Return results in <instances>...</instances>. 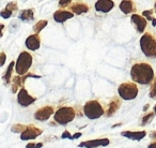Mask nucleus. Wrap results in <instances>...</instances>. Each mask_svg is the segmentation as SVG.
<instances>
[{
  "label": "nucleus",
  "mask_w": 156,
  "mask_h": 148,
  "mask_svg": "<svg viewBox=\"0 0 156 148\" xmlns=\"http://www.w3.org/2000/svg\"><path fill=\"white\" fill-rule=\"evenodd\" d=\"M108 139H90V141H85L79 144V147L85 148H98L100 146H107L109 145Z\"/></svg>",
  "instance_id": "obj_10"
},
{
  "label": "nucleus",
  "mask_w": 156,
  "mask_h": 148,
  "mask_svg": "<svg viewBox=\"0 0 156 148\" xmlns=\"http://www.w3.org/2000/svg\"><path fill=\"white\" fill-rule=\"evenodd\" d=\"M72 2V0H60L59 1V7L60 8H65Z\"/></svg>",
  "instance_id": "obj_28"
},
{
  "label": "nucleus",
  "mask_w": 156,
  "mask_h": 148,
  "mask_svg": "<svg viewBox=\"0 0 156 148\" xmlns=\"http://www.w3.org/2000/svg\"><path fill=\"white\" fill-rule=\"evenodd\" d=\"M153 10H145V11L142 12V15L147 18V20H153Z\"/></svg>",
  "instance_id": "obj_24"
},
{
  "label": "nucleus",
  "mask_w": 156,
  "mask_h": 148,
  "mask_svg": "<svg viewBox=\"0 0 156 148\" xmlns=\"http://www.w3.org/2000/svg\"><path fill=\"white\" fill-rule=\"evenodd\" d=\"M121 135L129 139H133V141H141L147 136V132L145 131H124L121 133Z\"/></svg>",
  "instance_id": "obj_14"
},
{
  "label": "nucleus",
  "mask_w": 156,
  "mask_h": 148,
  "mask_svg": "<svg viewBox=\"0 0 156 148\" xmlns=\"http://www.w3.org/2000/svg\"><path fill=\"white\" fill-rule=\"evenodd\" d=\"M120 106H121V99L113 97V98L110 100V102L108 103V106H107V111H106V115L108 116V117L112 116L113 114H115V112L120 109Z\"/></svg>",
  "instance_id": "obj_15"
},
{
  "label": "nucleus",
  "mask_w": 156,
  "mask_h": 148,
  "mask_svg": "<svg viewBox=\"0 0 156 148\" xmlns=\"http://www.w3.org/2000/svg\"><path fill=\"white\" fill-rule=\"evenodd\" d=\"M14 65H15V62H14V61H12V62L9 65V67H8L7 72H5V84H7V85H9L10 81H11V75H12V72H13Z\"/></svg>",
  "instance_id": "obj_22"
},
{
  "label": "nucleus",
  "mask_w": 156,
  "mask_h": 148,
  "mask_svg": "<svg viewBox=\"0 0 156 148\" xmlns=\"http://www.w3.org/2000/svg\"><path fill=\"white\" fill-rule=\"evenodd\" d=\"M52 114H54V107L47 105V106H44L42 109H37L34 113V118L37 120H40V121H45V120L49 119V117Z\"/></svg>",
  "instance_id": "obj_9"
},
{
  "label": "nucleus",
  "mask_w": 156,
  "mask_h": 148,
  "mask_svg": "<svg viewBox=\"0 0 156 148\" xmlns=\"http://www.w3.org/2000/svg\"><path fill=\"white\" fill-rule=\"evenodd\" d=\"M154 118V113L152 112V113H150V114H147V115H144L143 116V118H142V126H144V124H149L150 121H151L152 119Z\"/></svg>",
  "instance_id": "obj_23"
},
{
  "label": "nucleus",
  "mask_w": 156,
  "mask_h": 148,
  "mask_svg": "<svg viewBox=\"0 0 156 148\" xmlns=\"http://www.w3.org/2000/svg\"><path fill=\"white\" fill-rule=\"evenodd\" d=\"M25 128H26V126H23V124H15L14 127H12V131L15 133H18V132H23V131L25 130Z\"/></svg>",
  "instance_id": "obj_25"
},
{
  "label": "nucleus",
  "mask_w": 156,
  "mask_h": 148,
  "mask_svg": "<svg viewBox=\"0 0 156 148\" xmlns=\"http://www.w3.org/2000/svg\"><path fill=\"white\" fill-rule=\"evenodd\" d=\"M33 14H34L33 9L23 10L20 14V18L24 22H31V20H33Z\"/></svg>",
  "instance_id": "obj_19"
},
{
  "label": "nucleus",
  "mask_w": 156,
  "mask_h": 148,
  "mask_svg": "<svg viewBox=\"0 0 156 148\" xmlns=\"http://www.w3.org/2000/svg\"><path fill=\"white\" fill-rule=\"evenodd\" d=\"M43 146L42 143H28L26 146V148H41Z\"/></svg>",
  "instance_id": "obj_27"
},
{
  "label": "nucleus",
  "mask_w": 156,
  "mask_h": 148,
  "mask_svg": "<svg viewBox=\"0 0 156 148\" xmlns=\"http://www.w3.org/2000/svg\"><path fill=\"white\" fill-rule=\"evenodd\" d=\"M79 136H81V133H80V132H79V133H76L75 135H73V136H72V139H77V137H79Z\"/></svg>",
  "instance_id": "obj_34"
},
{
  "label": "nucleus",
  "mask_w": 156,
  "mask_h": 148,
  "mask_svg": "<svg viewBox=\"0 0 156 148\" xmlns=\"http://www.w3.org/2000/svg\"><path fill=\"white\" fill-rule=\"evenodd\" d=\"M0 15L2 16L3 18H9L10 16L12 15V13H11V12H10V11H8V10H5H5H3V11L0 12Z\"/></svg>",
  "instance_id": "obj_30"
},
{
  "label": "nucleus",
  "mask_w": 156,
  "mask_h": 148,
  "mask_svg": "<svg viewBox=\"0 0 156 148\" xmlns=\"http://www.w3.org/2000/svg\"><path fill=\"white\" fill-rule=\"evenodd\" d=\"M27 79V76L25 77H20V75L18 76H16L15 79L12 81V91L13 92H17V90L20 89V88L23 87V84H24L25 80Z\"/></svg>",
  "instance_id": "obj_20"
},
{
  "label": "nucleus",
  "mask_w": 156,
  "mask_h": 148,
  "mask_svg": "<svg viewBox=\"0 0 156 148\" xmlns=\"http://www.w3.org/2000/svg\"><path fill=\"white\" fill-rule=\"evenodd\" d=\"M5 10H8V11H10L12 13L13 11H15V10H17V5H16V2H11L9 3V5L5 7Z\"/></svg>",
  "instance_id": "obj_26"
},
{
  "label": "nucleus",
  "mask_w": 156,
  "mask_h": 148,
  "mask_svg": "<svg viewBox=\"0 0 156 148\" xmlns=\"http://www.w3.org/2000/svg\"><path fill=\"white\" fill-rule=\"evenodd\" d=\"M75 116H76L75 109L72 106H61L55 112L54 119L59 124L65 126L69 122L73 121Z\"/></svg>",
  "instance_id": "obj_3"
},
{
  "label": "nucleus",
  "mask_w": 156,
  "mask_h": 148,
  "mask_svg": "<svg viewBox=\"0 0 156 148\" xmlns=\"http://www.w3.org/2000/svg\"><path fill=\"white\" fill-rule=\"evenodd\" d=\"M113 7H115V2L112 0H98L94 6L96 11L103 12V13L109 12Z\"/></svg>",
  "instance_id": "obj_11"
},
{
  "label": "nucleus",
  "mask_w": 156,
  "mask_h": 148,
  "mask_svg": "<svg viewBox=\"0 0 156 148\" xmlns=\"http://www.w3.org/2000/svg\"><path fill=\"white\" fill-rule=\"evenodd\" d=\"M65 137H67V139H72V135L69 133V131H65V132L62 134V139H65Z\"/></svg>",
  "instance_id": "obj_32"
},
{
  "label": "nucleus",
  "mask_w": 156,
  "mask_h": 148,
  "mask_svg": "<svg viewBox=\"0 0 156 148\" xmlns=\"http://www.w3.org/2000/svg\"><path fill=\"white\" fill-rule=\"evenodd\" d=\"M140 48L147 57L155 58L156 57V40L154 35L147 32L140 39Z\"/></svg>",
  "instance_id": "obj_2"
},
{
  "label": "nucleus",
  "mask_w": 156,
  "mask_h": 148,
  "mask_svg": "<svg viewBox=\"0 0 156 148\" xmlns=\"http://www.w3.org/2000/svg\"><path fill=\"white\" fill-rule=\"evenodd\" d=\"M130 76L134 83L149 85L154 80V70L147 62L135 63L130 69Z\"/></svg>",
  "instance_id": "obj_1"
},
{
  "label": "nucleus",
  "mask_w": 156,
  "mask_h": 148,
  "mask_svg": "<svg viewBox=\"0 0 156 148\" xmlns=\"http://www.w3.org/2000/svg\"><path fill=\"white\" fill-rule=\"evenodd\" d=\"M71 9H72V12H74L75 14H83V13H87V12L89 11V6H87L86 3L79 2V3L73 5Z\"/></svg>",
  "instance_id": "obj_18"
},
{
  "label": "nucleus",
  "mask_w": 156,
  "mask_h": 148,
  "mask_svg": "<svg viewBox=\"0 0 156 148\" xmlns=\"http://www.w3.org/2000/svg\"><path fill=\"white\" fill-rule=\"evenodd\" d=\"M37 101V98L32 97L28 91L27 89H25L24 87H22L20 89V92L17 94V102L20 105H22L23 107H27L29 105L33 104V103Z\"/></svg>",
  "instance_id": "obj_7"
},
{
  "label": "nucleus",
  "mask_w": 156,
  "mask_h": 148,
  "mask_svg": "<svg viewBox=\"0 0 156 148\" xmlns=\"http://www.w3.org/2000/svg\"><path fill=\"white\" fill-rule=\"evenodd\" d=\"M149 148H156V142H155V141H154V142H153V143H152V144H151V145H150V146H149Z\"/></svg>",
  "instance_id": "obj_35"
},
{
  "label": "nucleus",
  "mask_w": 156,
  "mask_h": 148,
  "mask_svg": "<svg viewBox=\"0 0 156 148\" xmlns=\"http://www.w3.org/2000/svg\"><path fill=\"white\" fill-rule=\"evenodd\" d=\"M48 22L46 20H39V22L37 23V24L33 26V31H34V33H37V35H39L40 31H42L44 28H45L46 26H47Z\"/></svg>",
  "instance_id": "obj_21"
},
{
  "label": "nucleus",
  "mask_w": 156,
  "mask_h": 148,
  "mask_svg": "<svg viewBox=\"0 0 156 148\" xmlns=\"http://www.w3.org/2000/svg\"><path fill=\"white\" fill-rule=\"evenodd\" d=\"M132 22L133 24L136 26L137 28V31L140 33L144 32L145 28H147V20H145L144 17H142V16L138 15V14H133L132 15Z\"/></svg>",
  "instance_id": "obj_12"
},
{
  "label": "nucleus",
  "mask_w": 156,
  "mask_h": 148,
  "mask_svg": "<svg viewBox=\"0 0 156 148\" xmlns=\"http://www.w3.org/2000/svg\"><path fill=\"white\" fill-rule=\"evenodd\" d=\"M152 88H151V98H154L155 97V83L152 82Z\"/></svg>",
  "instance_id": "obj_31"
},
{
  "label": "nucleus",
  "mask_w": 156,
  "mask_h": 148,
  "mask_svg": "<svg viewBox=\"0 0 156 148\" xmlns=\"http://www.w3.org/2000/svg\"><path fill=\"white\" fill-rule=\"evenodd\" d=\"M74 16V14L69 11H64V10H58L55 12L54 18L57 23H64L65 20H67L69 18H72Z\"/></svg>",
  "instance_id": "obj_16"
},
{
  "label": "nucleus",
  "mask_w": 156,
  "mask_h": 148,
  "mask_svg": "<svg viewBox=\"0 0 156 148\" xmlns=\"http://www.w3.org/2000/svg\"><path fill=\"white\" fill-rule=\"evenodd\" d=\"M5 60H7V55L5 53H0V67H2L5 63Z\"/></svg>",
  "instance_id": "obj_29"
},
{
  "label": "nucleus",
  "mask_w": 156,
  "mask_h": 148,
  "mask_svg": "<svg viewBox=\"0 0 156 148\" xmlns=\"http://www.w3.org/2000/svg\"><path fill=\"white\" fill-rule=\"evenodd\" d=\"M41 45V40H40L39 35L34 33V35H31L27 38L26 40V46L28 47V50H37L40 48Z\"/></svg>",
  "instance_id": "obj_13"
},
{
  "label": "nucleus",
  "mask_w": 156,
  "mask_h": 148,
  "mask_svg": "<svg viewBox=\"0 0 156 148\" xmlns=\"http://www.w3.org/2000/svg\"><path fill=\"white\" fill-rule=\"evenodd\" d=\"M43 131L41 130L40 128H37L33 124H30V126H26L25 130L22 132L20 134V139L23 141H30V139H37V136L42 134Z\"/></svg>",
  "instance_id": "obj_8"
},
{
  "label": "nucleus",
  "mask_w": 156,
  "mask_h": 148,
  "mask_svg": "<svg viewBox=\"0 0 156 148\" xmlns=\"http://www.w3.org/2000/svg\"><path fill=\"white\" fill-rule=\"evenodd\" d=\"M3 28H5V25L0 24V37H2V30H3Z\"/></svg>",
  "instance_id": "obj_33"
},
{
  "label": "nucleus",
  "mask_w": 156,
  "mask_h": 148,
  "mask_svg": "<svg viewBox=\"0 0 156 148\" xmlns=\"http://www.w3.org/2000/svg\"><path fill=\"white\" fill-rule=\"evenodd\" d=\"M119 8L124 14H129L135 11V5L133 0H122Z\"/></svg>",
  "instance_id": "obj_17"
},
{
  "label": "nucleus",
  "mask_w": 156,
  "mask_h": 148,
  "mask_svg": "<svg viewBox=\"0 0 156 148\" xmlns=\"http://www.w3.org/2000/svg\"><path fill=\"white\" fill-rule=\"evenodd\" d=\"M83 113L89 119L94 120L102 117L105 114V109L98 100L88 101L83 106Z\"/></svg>",
  "instance_id": "obj_4"
},
{
  "label": "nucleus",
  "mask_w": 156,
  "mask_h": 148,
  "mask_svg": "<svg viewBox=\"0 0 156 148\" xmlns=\"http://www.w3.org/2000/svg\"><path fill=\"white\" fill-rule=\"evenodd\" d=\"M138 86L134 82L122 83L118 88V94L123 100H134L138 96Z\"/></svg>",
  "instance_id": "obj_6"
},
{
  "label": "nucleus",
  "mask_w": 156,
  "mask_h": 148,
  "mask_svg": "<svg viewBox=\"0 0 156 148\" xmlns=\"http://www.w3.org/2000/svg\"><path fill=\"white\" fill-rule=\"evenodd\" d=\"M32 65V56L30 53L28 52H22L20 54L17 58V61L15 62L14 67H15V72L22 76L25 75L27 72L29 71V69Z\"/></svg>",
  "instance_id": "obj_5"
}]
</instances>
